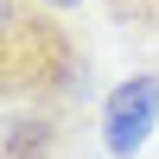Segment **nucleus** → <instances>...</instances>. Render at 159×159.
<instances>
[{"mask_svg":"<svg viewBox=\"0 0 159 159\" xmlns=\"http://www.w3.org/2000/svg\"><path fill=\"white\" fill-rule=\"evenodd\" d=\"M89 83V51L45 0H0V108L70 102Z\"/></svg>","mask_w":159,"mask_h":159,"instance_id":"f257e3e1","label":"nucleus"},{"mask_svg":"<svg viewBox=\"0 0 159 159\" xmlns=\"http://www.w3.org/2000/svg\"><path fill=\"white\" fill-rule=\"evenodd\" d=\"M153 127H159V76L134 70L102 102V147H108V159H134L153 140Z\"/></svg>","mask_w":159,"mask_h":159,"instance_id":"7ed1b4c3","label":"nucleus"},{"mask_svg":"<svg viewBox=\"0 0 159 159\" xmlns=\"http://www.w3.org/2000/svg\"><path fill=\"white\" fill-rule=\"evenodd\" d=\"M45 7H57V13H64V7H83V0H45Z\"/></svg>","mask_w":159,"mask_h":159,"instance_id":"39448f33","label":"nucleus"},{"mask_svg":"<svg viewBox=\"0 0 159 159\" xmlns=\"http://www.w3.org/2000/svg\"><path fill=\"white\" fill-rule=\"evenodd\" d=\"M102 13L134 38H159V0H102Z\"/></svg>","mask_w":159,"mask_h":159,"instance_id":"20e7f679","label":"nucleus"},{"mask_svg":"<svg viewBox=\"0 0 159 159\" xmlns=\"http://www.w3.org/2000/svg\"><path fill=\"white\" fill-rule=\"evenodd\" d=\"M70 140H76V96L0 108V159H70Z\"/></svg>","mask_w":159,"mask_h":159,"instance_id":"f03ea898","label":"nucleus"}]
</instances>
